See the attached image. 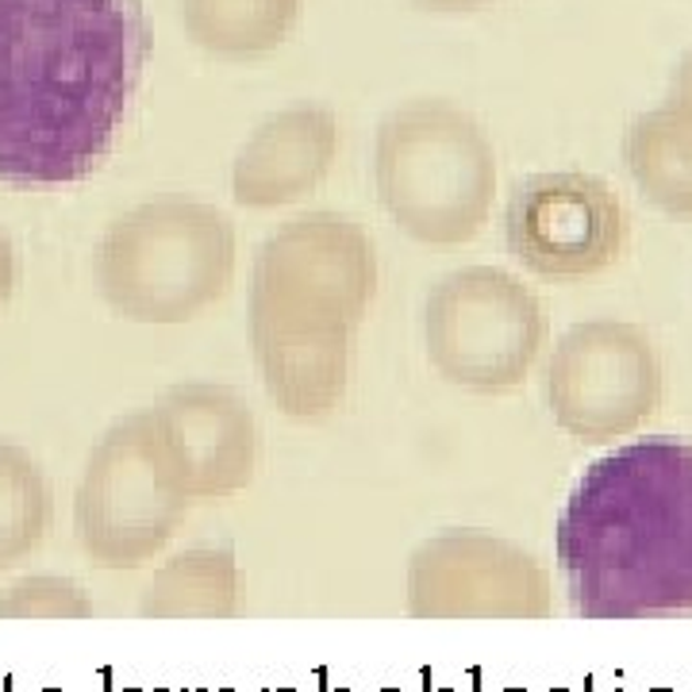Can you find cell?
<instances>
[{"label": "cell", "mask_w": 692, "mask_h": 692, "mask_svg": "<svg viewBox=\"0 0 692 692\" xmlns=\"http://www.w3.org/2000/svg\"><path fill=\"white\" fill-rule=\"evenodd\" d=\"M343 146L339 116L320 100L270 112L231 162V197L251 212L297 205L323 185Z\"/></svg>", "instance_id": "obj_11"}, {"label": "cell", "mask_w": 692, "mask_h": 692, "mask_svg": "<svg viewBox=\"0 0 692 692\" xmlns=\"http://www.w3.org/2000/svg\"><path fill=\"white\" fill-rule=\"evenodd\" d=\"M231 589H235V565L231 554H197L174 558L169 570L151 585L146 608L151 616H182V612H228Z\"/></svg>", "instance_id": "obj_15"}, {"label": "cell", "mask_w": 692, "mask_h": 692, "mask_svg": "<svg viewBox=\"0 0 692 692\" xmlns=\"http://www.w3.org/2000/svg\"><path fill=\"white\" fill-rule=\"evenodd\" d=\"M411 4L427 8V12H477V8L496 4V0H411Z\"/></svg>", "instance_id": "obj_19"}, {"label": "cell", "mask_w": 692, "mask_h": 692, "mask_svg": "<svg viewBox=\"0 0 692 692\" xmlns=\"http://www.w3.org/2000/svg\"><path fill=\"white\" fill-rule=\"evenodd\" d=\"M554 424L581 442L631 435L662 396V370L650 339L619 320H589L562 336L547 365Z\"/></svg>", "instance_id": "obj_8"}, {"label": "cell", "mask_w": 692, "mask_h": 692, "mask_svg": "<svg viewBox=\"0 0 692 692\" xmlns=\"http://www.w3.org/2000/svg\"><path fill=\"white\" fill-rule=\"evenodd\" d=\"M678 105H685L692 112V46L685 51V58L678 62V69H673V97Z\"/></svg>", "instance_id": "obj_18"}, {"label": "cell", "mask_w": 692, "mask_h": 692, "mask_svg": "<svg viewBox=\"0 0 692 692\" xmlns=\"http://www.w3.org/2000/svg\"><path fill=\"white\" fill-rule=\"evenodd\" d=\"M504 239L527 274L578 282L619 259L627 243V216L601 177L578 169L535 174L512 189Z\"/></svg>", "instance_id": "obj_9"}, {"label": "cell", "mask_w": 692, "mask_h": 692, "mask_svg": "<svg viewBox=\"0 0 692 692\" xmlns=\"http://www.w3.org/2000/svg\"><path fill=\"white\" fill-rule=\"evenodd\" d=\"M373 189L385 216L408 239L424 246H462L477 239L493 216V143L454 100H404L373 135Z\"/></svg>", "instance_id": "obj_5"}, {"label": "cell", "mask_w": 692, "mask_h": 692, "mask_svg": "<svg viewBox=\"0 0 692 692\" xmlns=\"http://www.w3.org/2000/svg\"><path fill=\"white\" fill-rule=\"evenodd\" d=\"M15 285H20V254H15L12 235H8L4 223H0V308L12 300Z\"/></svg>", "instance_id": "obj_17"}, {"label": "cell", "mask_w": 692, "mask_h": 692, "mask_svg": "<svg viewBox=\"0 0 692 692\" xmlns=\"http://www.w3.org/2000/svg\"><path fill=\"white\" fill-rule=\"evenodd\" d=\"M239 266L235 223L193 197H154L108 223L92 251V285L108 312L146 328L205 316L231 293Z\"/></svg>", "instance_id": "obj_4"}, {"label": "cell", "mask_w": 692, "mask_h": 692, "mask_svg": "<svg viewBox=\"0 0 692 692\" xmlns=\"http://www.w3.org/2000/svg\"><path fill=\"white\" fill-rule=\"evenodd\" d=\"M558 562L581 616L692 612V442L650 435L596 458L558 519Z\"/></svg>", "instance_id": "obj_3"}, {"label": "cell", "mask_w": 692, "mask_h": 692, "mask_svg": "<svg viewBox=\"0 0 692 692\" xmlns=\"http://www.w3.org/2000/svg\"><path fill=\"white\" fill-rule=\"evenodd\" d=\"M89 612L85 593L66 578H31L8 589V596L0 601V616L12 619H77Z\"/></svg>", "instance_id": "obj_16"}, {"label": "cell", "mask_w": 692, "mask_h": 692, "mask_svg": "<svg viewBox=\"0 0 692 692\" xmlns=\"http://www.w3.org/2000/svg\"><path fill=\"white\" fill-rule=\"evenodd\" d=\"M193 496L162 450L151 411L120 416L89 450L74 501L81 550L108 570L143 565L185 519Z\"/></svg>", "instance_id": "obj_7"}, {"label": "cell", "mask_w": 692, "mask_h": 692, "mask_svg": "<svg viewBox=\"0 0 692 692\" xmlns=\"http://www.w3.org/2000/svg\"><path fill=\"white\" fill-rule=\"evenodd\" d=\"M377 282V246L347 212H300L259 246L246 331L262 388L285 419L323 424L343 408Z\"/></svg>", "instance_id": "obj_2"}, {"label": "cell", "mask_w": 692, "mask_h": 692, "mask_svg": "<svg viewBox=\"0 0 692 692\" xmlns=\"http://www.w3.org/2000/svg\"><path fill=\"white\" fill-rule=\"evenodd\" d=\"M624 162L650 205L692 216V112L678 100L650 108L627 128Z\"/></svg>", "instance_id": "obj_12"}, {"label": "cell", "mask_w": 692, "mask_h": 692, "mask_svg": "<svg viewBox=\"0 0 692 692\" xmlns=\"http://www.w3.org/2000/svg\"><path fill=\"white\" fill-rule=\"evenodd\" d=\"M146 411L193 501H223L254 481L262 435L235 388L220 381H182Z\"/></svg>", "instance_id": "obj_10"}, {"label": "cell", "mask_w": 692, "mask_h": 692, "mask_svg": "<svg viewBox=\"0 0 692 692\" xmlns=\"http://www.w3.org/2000/svg\"><path fill=\"white\" fill-rule=\"evenodd\" d=\"M146 58L143 0H0V182L58 189L97 174Z\"/></svg>", "instance_id": "obj_1"}, {"label": "cell", "mask_w": 692, "mask_h": 692, "mask_svg": "<svg viewBox=\"0 0 692 692\" xmlns=\"http://www.w3.org/2000/svg\"><path fill=\"white\" fill-rule=\"evenodd\" d=\"M427 365L447 385L496 396L524 385L547 347L542 305L516 274L462 266L427 289L419 316Z\"/></svg>", "instance_id": "obj_6"}, {"label": "cell", "mask_w": 692, "mask_h": 692, "mask_svg": "<svg viewBox=\"0 0 692 692\" xmlns=\"http://www.w3.org/2000/svg\"><path fill=\"white\" fill-rule=\"evenodd\" d=\"M300 12L305 0H177L185 35L231 62L274 54L300 23Z\"/></svg>", "instance_id": "obj_13"}, {"label": "cell", "mask_w": 692, "mask_h": 692, "mask_svg": "<svg viewBox=\"0 0 692 692\" xmlns=\"http://www.w3.org/2000/svg\"><path fill=\"white\" fill-rule=\"evenodd\" d=\"M51 481L31 450L0 439V570H12L51 531Z\"/></svg>", "instance_id": "obj_14"}]
</instances>
